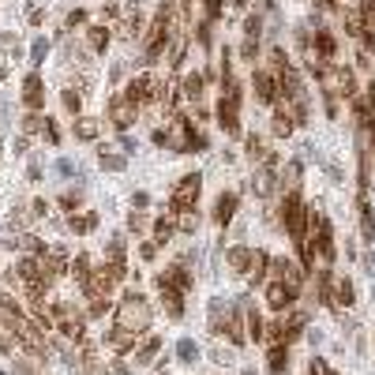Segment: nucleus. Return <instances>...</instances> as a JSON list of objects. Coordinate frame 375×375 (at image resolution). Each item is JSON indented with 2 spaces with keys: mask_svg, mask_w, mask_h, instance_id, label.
I'll list each match as a JSON object with an SVG mask.
<instances>
[{
  "mask_svg": "<svg viewBox=\"0 0 375 375\" xmlns=\"http://www.w3.org/2000/svg\"><path fill=\"white\" fill-rule=\"evenodd\" d=\"M173 15H177V4L173 0H166V4L158 8V15H154V23H150V30H146V53H143V64H154L162 57V53L169 49V42H173Z\"/></svg>",
  "mask_w": 375,
  "mask_h": 375,
  "instance_id": "obj_1",
  "label": "nucleus"
},
{
  "mask_svg": "<svg viewBox=\"0 0 375 375\" xmlns=\"http://www.w3.org/2000/svg\"><path fill=\"white\" fill-rule=\"evenodd\" d=\"M150 304H146V297L139 293H124V300L116 304V323L113 326H124V331L132 334H146L150 331Z\"/></svg>",
  "mask_w": 375,
  "mask_h": 375,
  "instance_id": "obj_2",
  "label": "nucleus"
},
{
  "mask_svg": "<svg viewBox=\"0 0 375 375\" xmlns=\"http://www.w3.org/2000/svg\"><path fill=\"white\" fill-rule=\"evenodd\" d=\"M278 210H281V225H286V233L293 236V244L308 241V233H312V210L304 207V199H300L297 191H289Z\"/></svg>",
  "mask_w": 375,
  "mask_h": 375,
  "instance_id": "obj_3",
  "label": "nucleus"
},
{
  "mask_svg": "<svg viewBox=\"0 0 375 375\" xmlns=\"http://www.w3.org/2000/svg\"><path fill=\"white\" fill-rule=\"evenodd\" d=\"M218 124L225 135H241V83L222 79V102H218Z\"/></svg>",
  "mask_w": 375,
  "mask_h": 375,
  "instance_id": "obj_4",
  "label": "nucleus"
},
{
  "mask_svg": "<svg viewBox=\"0 0 375 375\" xmlns=\"http://www.w3.org/2000/svg\"><path fill=\"white\" fill-rule=\"evenodd\" d=\"M199 191H203V177H199V173L180 177V184L173 188V195H169V210H173V214H184V210H191V207L199 203Z\"/></svg>",
  "mask_w": 375,
  "mask_h": 375,
  "instance_id": "obj_5",
  "label": "nucleus"
},
{
  "mask_svg": "<svg viewBox=\"0 0 375 375\" xmlns=\"http://www.w3.org/2000/svg\"><path fill=\"white\" fill-rule=\"evenodd\" d=\"M53 323H57V331H60L64 338H76V342H83V338H87L83 315H76L68 304H53Z\"/></svg>",
  "mask_w": 375,
  "mask_h": 375,
  "instance_id": "obj_6",
  "label": "nucleus"
},
{
  "mask_svg": "<svg viewBox=\"0 0 375 375\" xmlns=\"http://www.w3.org/2000/svg\"><path fill=\"white\" fill-rule=\"evenodd\" d=\"M252 94H255V102H263V105H278V98H281L278 76H274L270 68L255 71V76H252Z\"/></svg>",
  "mask_w": 375,
  "mask_h": 375,
  "instance_id": "obj_7",
  "label": "nucleus"
},
{
  "mask_svg": "<svg viewBox=\"0 0 375 375\" xmlns=\"http://www.w3.org/2000/svg\"><path fill=\"white\" fill-rule=\"evenodd\" d=\"M158 79H150V76H135L132 83H128V90H124V98L128 102H135V105H146V102H158Z\"/></svg>",
  "mask_w": 375,
  "mask_h": 375,
  "instance_id": "obj_8",
  "label": "nucleus"
},
{
  "mask_svg": "<svg viewBox=\"0 0 375 375\" xmlns=\"http://www.w3.org/2000/svg\"><path fill=\"white\" fill-rule=\"evenodd\" d=\"M267 304L274 308V312H289L293 304H297V289L286 286V281H278L274 278L270 286H267Z\"/></svg>",
  "mask_w": 375,
  "mask_h": 375,
  "instance_id": "obj_9",
  "label": "nucleus"
},
{
  "mask_svg": "<svg viewBox=\"0 0 375 375\" xmlns=\"http://www.w3.org/2000/svg\"><path fill=\"white\" fill-rule=\"evenodd\" d=\"M274 267V274H278V281H286V286H293V289H300L304 286V263H293V259H274L270 263Z\"/></svg>",
  "mask_w": 375,
  "mask_h": 375,
  "instance_id": "obj_10",
  "label": "nucleus"
},
{
  "mask_svg": "<svg viewBox=\"0 0 375 375\" xmlns=\"http://www.w3.org/2000/svg\"><path fill=\"white\" fill-rule=\"evenodd\" d=\"M23 102H26V109H30V113H38V109L45 105V87H42V76H38V71H30V76H26V83H23Z\"/></svg>",
  "mask_w": 375,
  "mask_h": 375,
  "instance_id": "obj_11",
  "label": "nucleus"
},
{
  "mask_svg": "<svg viewBox=\"0 0 375 375\" xmlns=\"http://www.w3.org/2000/svg\"><path fill=\"white\" fill-rule=\"evenodd\" d=\"M109 116H113L116 128H128V124L135 121V116H139V105L128 102V98L121 94V98H113V105H109Z\"/></svg>",
  "mask_w": 375,
  "mask_h": 375,
  "instance_id": "obj_12",
  "label": "nucleus"
},
{
  "mask_svg": "<svg viewBox=\"0 0 375 375\" xmlns=\"http://www.w3.org/2000/svg\"><path fill=\"white\" fill-rule=\"evenodd\" d=\"M293 128H297V116L289 113V105L278 98V105H274V135H281V139H289Z\"/></svg>",
  "mask_w": 375,
  "mask_h": 375,
  "instance_id": "obj_13",
  "label": "nucleus"
},
{
  "mask_svg": "<svg viewBox=\"0 0 375 375\" xmlns=\"http://www.w3.org/2000/svg\"><path fill=\"white\" fill-rule=\"evenodd\" d=\"M236 203H241V199H236V191H222V195H218V203H214V222L218 225H229L233 214H236Z\"/></svg>",
  "mask_w": 375,
  "mask_h": 375,
  "instance_id": "obj_14",
  "label": "nucleus"
},
{
  "mask_svg": "<svg viewBox=\"0 0 375 375\" xmlns=\"http://www.w3.org/2000/svg\"><path fill=\"white\" fill-rule=\"evenodd\" d=\"M42 267L49 270V278H60L64 270H71V267H68V252H64V248H49V252H42Z\"/></svg>",
  "mask_w": 375,
  "mask_h": 375,
  "instance_id": "obj_15",
  "label": "nucleus"
},
{
  "mask_svg": "<svg viewBox=\"0 0 375 375\" xmlns=\"http://www.w3.org/2000/svg\"><path fill=\"white\" fill-rule=\"evenodd\" d=\"M158 289H162V304H166V312L173 319L184 315V289H177V286H158Z\"/></svg>",
  "mask_w": 375,
  "mask_h": 375,
  "instance_id": "obj_16",
  "label": "nucleus"
},
{
  "mask_svg": "<svg viewBox=\"0 0 375 375\" xmlns=\"http://www.w3.org/2000/svg\"><path fill=\"white\" fill-rule=\"evenodd\" d=\"M105 342L113 345V349H135V342H139V334L124 331V326H113V331L105 334Z\"/></svg>",
  "mask_w": 375,
  "mask_h": 375,
  "instance_id": "obj_17",
  "label": "nucleus"
},
{
  "mask_svg": "<svg viewBox=\"0 0 375 375\" xmlns=\"http://www.w3.org/2000/svg\"><path fill=\"white\" fill-rule=\"evenodd\" d=\"M267 368H270V375H286L289 372V349H286V345H274V349H270Z\"/></svg>",
  "mask_w": 375,
  "mask_h": 375,
  "instance_id": "obj_18",
  "label": "nucleus"
},
{
  "mask_svg": "<svg viewBox=\"0 0 375 375\" xmlns=\"http://www.w3.org/2000/svg\"><path fill=\"white\" fill-rule=\"evenodd\" d=\"M87 42H90V49H94V53H105L109 42H113V34H109V26L102 23V26H90V30H87Z\"/></svg>",
  "mask_w": 375,
  "mask_h": 375,
  "instance_id": "obj_19",
  "label": "nucleus"
},
{
  "mask_svg": "<svg viewBox=\"0 0 375 375\" xmlns=\"http://www.w3.org/2000/svg\"><path fill=\"white\" fill-rule=\"evenodd\" d=\"M349 304H353V281L334 278V308H349Z\"/></svg>",
  "mask_w": 375,
  "mask_h": 375,
  "instance_id": "obj_20",
  "label": "nucleus"
},
{
  "mask_svg": "<svg viewBox=\"0 0 375 375\" xmlns=\"http://www.w3.org/2000/svg\"><path fill=\"white\" fill-rule=\"evenodd\" d=\"M225 259H229L236 270L252 274V259H255V252H252V248H229V255H225Z\"/></svg>",
  "mask_w": 375,
  "mask_h": 375,
  "instance_id": "obj_21",
  "label": "nucleus"
},
{
  "mask_svg": "<svg viewBox=\"0 0 375 375\" xmlns=\"http://www.w3.org/2000/svg\"><path fill=\"white\" fill-rule=\"evenodd\" d=\"M158 349H162V338H146L139 349H135V364H150L158 356Z\"/></svg>",
  "mask_w": 375,
  "mask_h": 375,
  "instance_id": "obj_22",
  "label": "nucleus"
},
{
  "mask_svg": "<svg viewBox=\"0 0 375 375\" xmlns=\"http://www.w3.org/2000/svg\"><path fill=\"white\" fill-rule=\"evenodd\" d=\"M98 132H102V124H98L94 121V116H79V121H76V135H79V139H98Z\"/></svg>",
  "mask_w": 375,
  "mask_h": 375,
  "instance_id": "obj_23",
  "label": "nucleus"
},
{
  "mask_svg": "<svg viewBox=\"0 0 375 375\" xmlns=\"http://www.w3.org/2000/svg\"><path fill=\"white\" fill-rule=\"evenodd\" d=\"M345 34H349V38H360L364 34V12L360 8H349V12H345Z\"/></svg>",
  "mask_w": 375,
  "mask_h": 375,
  "instance_id": "obj_24",
  "label": "nucleus"
},
{
  "mask_svg": "<svg viewBox=\"0 0 375 375\" xmlns=\"http://www.w3.org/2000/svg\"><path fill=\"white\" fill-rule=\"evenodd\" d=\"M173 229H177V222H173V210H169L166 218H158V222H154V241L166 244L169 236H173Z\"/></svg>",
  "mask_w": 375,
  "mask_h": 375,
  "instance_id": "obj_25",
  "label": "nucleus"
},
{
  "mask_svg": "<svg viewBox=\"0 0 375 375\" xmlns=\"http://www.w3.org/2000/svg\"><path fill=\"white\" fill-rule=\"evenodd\" d=\"M121 34H124L128 42H135V38H139V34H143V15H139V12H135V15H128L124 26H121Z\"/></svg>",
  "mask_w": 375,
  "mask_h": 375,
  "instance_id": "obj_26",
  "label": "nucleus"
},
{
  "mask_svg": "<svg viewBox=\"0 0 375 375\" xmlns=\"http://www.w3.org/2000/svg\"><path fill=\"white\" fill-rule=\"evenodd\" d=\"M203 83H207V76H188L184 79V98L199 102V98H203Z\"/></svg>",
  "mask_w": 375,
  "mask_h": 375,
  "instance_id": "obj_27",
  "label": "nucleus"
},
{
  "mask_svg": "<svg viewBox=\"0 0 375 375\" xmlns=\"http://www.w3.org/2000/svg\"><path fill=\"white\" fill-rule=\"evenodd\" d=\"M71 274H76V281L83 286L90 278V255H76V263H71Z\"/></svg>",
  "mask_w": 375,
  "mask_h": 375,
  "instance_id": "obj_28",
  "label": "nucleus"
},
{
  "mask_svg": "<svg viewBox=\"0 0 375 375\" xmlns=\"http://www.w3.org/2000/svg\"><path fill=\"white\" fill-rule=\"evenodd\" d=\"M94 222H98L94 214H71V229H76V233H87V229H94Z\"/></svg>",
  "mask_w": 375,
  "mask_h": 375,
  "instance_id": "obj_29",
  "label": "nucleus"
},
{
  "mask_svg": "<svg viewBox=\"0 0 375 375\" xmlns=\"http://www.w3.org/2000/svg\"><path fill=\"white\" fill-rule=\"evenodd\" d=\"M248 338H255V342H263V319H259V312H248Z\"/></svg>",
  "mask_w": 375,
  "mask_h": 375,
  "instance_id": "obj_30",
  "label": "nucleus"
},
{
  "mask_svg": "<svg viewBox=\"0 0 375 375\" xmlns=\"http://www.w3.org/2000/svg\"><path fill=\"white\" fill-rule=\"evenodd\" d=\"M49 124V116H42V113H26L23 116V132H38V128Z\"/></svg>",
  "mask_w": 375,
  "mask_h": 375,
  "instance_id": "obj_31",
  "label": "nucleus"
},
{
  "mask_svg": "<svg viewBox=\"0 0 375 375\" xmlns=\"http://www.w3.org/2000/svg\"><path fill=\"white\" fill-rule=\"evenodd\" d=\"M87 300H90V308H87V312L94 315V319H98V315H105V312H109V304H113L109 297H87Z\"/></svg>",
  "mask_w": 375,
  "mask_h": 375,
  "instance_id": "obj_32",
  "label": "nucleus"
},
{
  "mask_svg": "<svg viewBox=\"0 0 375 375\" xmlns=\"http://www.w3.org/2000/svg\"><path fill=\"white\" fill-rule=\"evenodd\" d=\"M79 105H83V94H79V90H64V109L79 113Z\"/></svg>",
  "mask_w": 375,
  "mask_h": 375,
  "instance_id": "obj_33",
  "label": "nucleus"
},
{
  "mask_svg": "<svg viewBox=\"0 0 375 375\" xmlns=\"http://www.w3.org/2000/svg\"><path fill=\"white\" fill-rule=\"evenodd\" d=\"M263 34V19L259 15H248V23H244V38H259Z\"/></svg>",
  "mask_w": 375,
  "mask_h": 375,
  "instance_id": "obj_34",
  "label": "nucleus"
},
{
  "mask_svg": "<svg viewBox=\"0 0 375 375\" xmlns=\"http://www.w3.org/2000/svg\"><path fill=\"white\" fill-rule=\"evenodd\" d=\"M203 12H207L210 23H218L222 19V0H203Z\"/></svg>",
  "mask_w": 375,
  "mask_h": 375,
  "instance_id": "obj_35",
  "label": "nucleus"
},
{
  "mask_svg": "<svg viewBox=\"0 0 375 375\" xmlns=\"http://www.w3.org/2000/svg\"><path fill=\"white\" fill-rule=\"evenodd\" d=\"M255 53H259V38H244L241 57H244V60H255Z\"/></svg>",
  "mask_w": 375,
  "mask_h": 375,
  "instance_id": "obj_36",
  "label": "nucleus"
},
{
  "mask_svg": "<svg viewBox=\"0 0 375 375\" xmlns=\"http://www.w3.org/2000/svg\"><path fill=\"white\" fill-rule=\"evenodd\" d=\"M180 218V229H184V233H195V225H199V218L195 214H191V210H184V214H177Z\"/></svg>",
  "mask_w": 375,
  "mask_h": 375,
  "instance_id": "obj_37",
  "label": "nucleus"
},
{
  "mask_svg": "<svg viewBox=\"0 0 375 375\" xmlns=\"http://www.w3.org/2000/svg\"><path fill=\"white\" fill-rule=\"evenodd\" d=\"M83 23H87V12H83V8H76V12L68 15V30H76V26H83Z\"/></svg>",
  "mask_w": 375,
  "mask_h": 375,
  "instance_id": "obj_38",
  "label": "nucleus"
},
{
  "mask_svg": "<svg viewBox=\"0 0 375 375\" xmlns=\"http://www.w3.org/2000/svg\"><path fill=\"white\" fill-rule=\"evenodd\" d=\"M286 177H289V184H293V188L300 184V162H289V166H286Z\"/></svg>",
  "mask_w": 375,
  "mask_h": 375,
  "instance_id": "obj_39",
  "label": "nucleus"
},
{
  "mask_svg": "<svg viewBox=\"0 0 375 375\" xmlns=\"http://www.w3.org/2000/svg\"><path fill=\"white\" fill-rule=\"evenodd\" d=\"M102 166H105V169H121L124 158H116V154H105V150H102Z\"/></svg>",
  "mask_w": 375,
  "mask_h": 375,
  "instance_id": "obj_40",
  "label": "nucleus"
},
{
  "mask_svg": "<svg viewBox=\"0 0 375 375\" xmlns=\"http://www.w3.org/2000/svg\"><path fill=\"white\" fill-rule=\"evenodd\" d=\"M128 225H132V229H143L146 218H143V214H132V218H128Z\"/></svg>",
  "mask_w": 375,
  "mask_h": 375,
  "instance_id": "obj_41",
  "label": "nucleus"
},
{
  "mask_svg": "<svg viewBox=\"0 0 375 375\" xmlns=\"http://www.w3.org/2000/svg\"><path fill=\"white\" fill-rule=\"evenodd\" d=\"M60 207H68V210H76V207H79V195H64V199H60Z\"/></svg>",
  "mask_w": 375,
  "mask_h": 375,
  "instance_id": "obj_42",
  "label": "nucleus"
},
{
  "mask_svg": "<svg viewBox=\"0 0 375 375\" xmlns=\"http://www.w3.org/2000/svg\"><path fill=\"white\" fill-rule=\"evenodd\" d=\"M8 349H12V338H4V334H0V353H8Z\"/></svg>",
  "mask_w": 375,
  "mask_h": 375,
  "instance_id": "obj_43",
  "label": "nucleus"
},
{
  "mask_svg": "<svg viewBox=\"0 0 375 375\" xmlns=\"http://www.w3.org/2000/svg\"><path fill=\"white\" fill-rule=\"evenodd\" d=\"M177 4H180V12H184V15H188V8H191V0H177Z\"/></svg>",
  "mask_w": 375,
  "mask_h": 375,
  "instance_id": "obj_44",
  "label": "nucleus"
}]
</instances>
